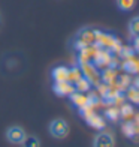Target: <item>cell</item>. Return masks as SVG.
<instances>
[{
  "instance_id": "6da1fadb",
  "label": "cell",
  "mask_w": 139,
  "mask_h": 147,
  "mask_svg": "<svg viewBox=\"0 0 139 147\" xmlns=\"http://www.w3.org/2000/svg\"><path fill=\"white\" fill-rule=\"evenodd\" d=\"M49 134L57 140H63L69 134V125L64 119H54L49 123Z\"/></svg>"
},
{
  "instance_id": "30bf717a",
  "label": "cell",
  "mask_w": 139,
  "mask_h": 147,
  "mask_svg": "<svg viewBox=\"0 0 139 147\" xmlns=\"http://www.w3.org/2000/svg\"><path fill=\"white\" fill-rule=\"evenodd\" d=\"M118 110H120V117H123L126 122H129V120H132V119L136 117L135 108H133L132 105H129V104H123L121 108H118Z\"/></svg>"
},
{
  "instance_id": "4fadbf2b",
  "label": "cell",
  "mask_w": 139,
  "mask_h": 147,
  "mask_svg": "<svg viewBox=\"0 0 139 147\" xmlns=\"http://www.w3.org/2000/svg\"><path fill=\"white\" fill-rule=\"evenodd\" d=\"M82 77H84V75H82L81 68H79V66H75V68L69 69V78H67V81L72 83V84H75L78 80H81Z\"/></svg>"
},
{
  "instance_id": "9a60e30c",
  "label": "cell",
  "mask_w": 139,
  "mask_h": 147,
  "mask_svg": "<svg viewBox=\"0 0 139 147\" xmlns=\"http://www.w3.org/2000/svg\"><path fill=\"white\" fill-rule=\"evenodd\" d=\"M129 33L132 35V38L139 36V17H133L129 21Z\"/></svg>"
},
{
  "instance_id": "7c38bea8",
  "label": "cell",
  "mask_w": 139,
  "mask_h": 147,
  "mask_svg": "<svg viewBox=\"0 0 139 147\" xmlns=\"http://www.w3.org/2000/svg\"><path fill=\"white\" fill-rule=\"evenodd\" d=\"M23 147H41V141L36 135H25L24 140L21 141Z\"/></svg>"
},
{
  "instance_id": "52a82bcc",
  "label": "cell",
  "mask_w": 139,
  "mask_h": 147,
  "mask_svg": "<svg viewBox=\"0 0 139 147\" xmlns=\"http://www.w3.org/2000/svg\"><path fill=\"white\" fill-rule=\"evenodd\" d=\"M51 77L54 80V83H60V81H67L69 78V68L66 66H55L51 72Z\"/></svg>"
},
{
  "instance_id": "9c48e42d",
  "label": "cell",
  "mask_w": 139,
  "mask_h": 147,
  "mask_svg": "<svg viewBox=\"0 0 139 147\" xmlns=\"http://www.w3.org/2000/svg\"><path fill=\"white\" fill-rule=\"evenodd\" d=\"M123 68L127 74H138V69H139V65H138V60L130 56V57H126L124 59V63H123Z\"/></svg>"
},
{
  "instance_id": "ac0fdd59",
  "label": "cell",
  "mask_w": 139,
  "mask_h": 147,
  "mask_svg": "<svg viewBox=\"0 0 139 147\" xmlns=\"http://www.w3.org/2000/svg\"><path fill=\"white\" fill-rule=\"evenodd\" d=\"M2 26H3V20H2V15H0V29H2Z\"/></svg>"
},
{
  "instance_id": "ba28073f",
  "label": "cell",
  "mask_w": 139,
  "mask_h": 147,
  "mask_svg": "<svg viewBox=\"0 0 139 147\" xmlns=\"http://www.w3.org/2000/svg\"><path fill=\"white\" fill-rule=\"evenodd\" d=\"M123 132H124V135L129 137V138H136V135H138V117H135L133 122H132V120L126 122L123 125Z\"/></svg>"
},
{
  "instance_id": "277c9868",
  "label": "cell",
  "mask_w": 139,
  "mask_h": 147,
  "mask_svg": "<svg viewBox=\"0 0 139 147\" xmlns=\"http://www.w3.org/2000/svg\"><path fill=\"white\" fill-rule=\"evenodd\" d=\"M25 137V131L21 126H11V128L6 131V138L8 141L12 144H21V141Z\"/></svg>"
},
{
  "instance_id": "5bb4252c",
  "label": "cell",
  "mask_w": 139,
  "mask_h": 147,
  "mask_svg": "<svg viewBox=\"0 0 139 147\" xmlns=\"http://www.w3.org/2000/svg\"><path fill=\"white\" fill-rule=\"evenodd\" d=\"M117 6L120 11L129 12L136 6V0H117Z\"/></svg>"
},
{
  "instance_id": "3957f363",
  "label": "cell",
  "mask_w": 139,
  "mask_h": 147,
  "mask_svg": "<svg viewBox=\"0 0 139 147\" xmlns=\"http://www.w3.org/2000/svg\"><path fill=\"white\" fill-rule=\"evenodd\" d=\"M93 147H115V138L111 132H99L93 140Z\"/></svg>"
},
{
  "instance_id": "e0dca14e",
  "label": "cell",
  "mask_w": 139,
  "mask_h": 147,
  "mask_svg": "<svg viewBox=\"0 0 139 147\" xmlns=\"http://www.w3.org/2000/svg\"><path fill=\"white\" fill-rule=\"evenodd\" d=\"M105 116H106V119L112 120V122H117V120L120 119V110H118V107L112 105V107H109V108L105 111Z\"/></svg>"
},
{
  "instance_id": "7a4b0ae2",
  "label": "cell",
  "mask_w": 139,
  "mask_h": 147,
  "mask_svg": "<svg viewBox=\"0 0 139 147\" xmlns=\"http://www.w3.org/2000/svg\"><path fill=\"white\" fill-rule=\"evenodd\" d=\"M96 36H97V32L96 30H91V29H82L79 32V35L76 38L79 48H84V47H90L96 42Z\"/></svg>"
},
{
  "instance_id": "8992f818",
  "label": "cell",
  "mask_w": 139,
  "mask_h": 147,
  "mask_svg": "<svg viewBox=\"0 0 139 147\" xmlns=\"http://www.w3.org/2000/svg\"><path fill=\"white\" fill-rule=\"evenodd\" d=\"M70 99H72V102H74V105L76 107V108L81 111V110H84V108H87V107L90 105V98H88V95H85V93H82V92H74L70 95Z\"/></svg>"
},
{
  "instance_id": "8fae6325",
  "label": "cell",
  "mask_w": 139,
  "mask_h": 147,
  "mask_svg": "<svg viewBox=\"0 0 139 147\" xmlns=\"http://www.w3.org/2000/svg\"><path fill=\"white\" fill-rule=\"evenodd\" d=\"M74 86H75V90H76V92H82V93H87V92L91 89V83H90L85 77H82L81 80H78Z\"/></svg>"
},
{
  "instance_id": "2e32d148",
  "label": "cell",
  "mask_w": 139,
  "mask_h": 147,
  "mask_svg": "<svg viewBox=\"0 0 139 147\" xmlns=\"http://www.w3.org/2000/svg\"><path fill=\"white\" fill-rule=\"evenodd\" d=\"M126 96H127V99L132 101L133 104H138L139 102V92H138L136 86H129L127 90H126Z\"/></svg>"
},
{
  "instance_id": "5b68a950",
  "label": "cell",
  "mask_w": 139,
  "mask_h": 147,
  "mask_svg": "<svg viewBox=\"0 0 139 147\" xmlns=\"http://www.w3.org/2000/svg\"><path fill=\"white\" fill-rule=\"evenodd\" d=\"M52 90L55 92V95L58 96H70L75 92V86L69 83V81H60V83H54Z\"/></svg>"
}]
</instances>
